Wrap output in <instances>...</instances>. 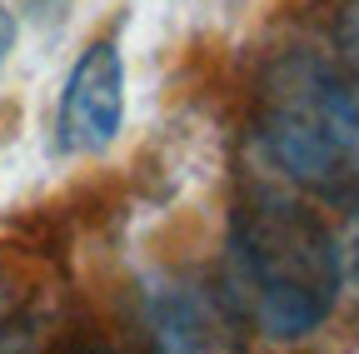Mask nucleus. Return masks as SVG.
I'll return each mask as SVG.
<instances>
[{
    "label": "nucleus",
    "mask_w": 359,
    "mask_h": 354,
    "mask_svg": "<svg viewBox=\"0 0 359 354\" xmlns=\"http://www.w3.org/2000/svg\"><path fill=\"white\" fill-rule=\"evenodd\" d=\"M145 329L155 349H235L245 320L230 294H215L195 280H165L145 290Z\"/></svg>",
    "instance_id": "nucleus-4"
},
{
    "label": "nucleus",
    "mask_w": 359,
    "mask_h": 354,
    "mask_svg": "<svg viewBox=\"0 0 359 354\" xmlns=\"http://www.w3.org/2000/svg\"><path fill=\"white\" fill-rule=\"evenodd\" d=\"M125 125V55L105 35L85 46L65 75L55 110V145L65 155H105Z\"/></svg>",
    "instance_id": "nucleus-3"
},
{
    "label": "nucleus",
    "mask_w": 359,
    "mask_h": 354,
    "mask_svg": "<svg viewBox=\"0 0 359 354\" xmlns=\"http://www.w3.org/2000/svg\"><path fill=\"white\" fill-rule=\"evenodd\" d=\"M334 46L344 55V70L359 75V0H344L334 15Z\"/></svg>",
    "instance_id": "nucleus-5"
},
{
    "label": "nucleus",
    "mask_w": 359,
    "mask_h": 354,
    "mask_svg": "<svg viewBox=\"0 0 359 354\" xmlns=\"http://www.w3.org/2000/svg\"><path fill=\"white\" fill-rule=\"evenodd\" d=\"M344 254L330 225L290 195V185L255 180L230 215V304L269 339L314 334L339 304Z\"/></svg>",
    "instance_id": "nucleus-1"
},
{
    "label": "nucleus",
    "mask_w": 359,
    "mask_h": 354,
    "mask_svg": "<svg viewBox=\"0 0 359 354\" xmlns=\"http://www.w3.org/2000/svg\"><path fill=\"white\" fill-rule=\"evenodd\" d=\"M259 145L285 185L359 215V75L309 50L269 65Z\"/></svg>",
    "instance_id": "nucleus-2"
},
{
    "label": "nucleus",
    "mask_w": 359,
    "mask_h": 354,
    "mask_svg": "<svg viewBox=\"0 0 359 354\" xmlns=\"http://www.w3.org/2000/svg\"><path fill=\"white\" fill-rule=\"evenodd\" d=\"M15 40H20V20L11 6H0V70H6V60L15 55Z\"/></svg>",
    "instance_id": "nucleus-6"
}]
</instances>
